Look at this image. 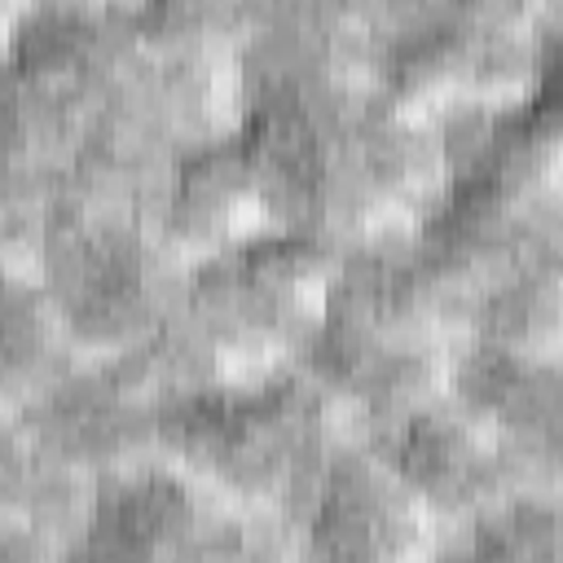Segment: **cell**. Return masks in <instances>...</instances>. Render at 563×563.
Returning a JSON list of instances; mask_svg holds the SVG:
<instances>
[{
  "label": "cell",
  "instance_id": "16",
  "mask_svg": "<svg viewBox=\"0 0 563 563\" xmlns=\"http://www.w3.org/2000/svg\"><path fill=\"white\" fill-rule=\"evenodd\" d=\"M528 106L563 136V4H541L537 75L528 88Z\"/></svg>",
  "mask_w": 563,
  "mask_h": 563
},
{
  "label": "cell",
  "instance_id": "1",
  "mask_svg": "<svg viewBox=\"0 0 563 563\" xmlns=\"http://www.w3.org/2000/svg\"><path fill=\"white\" fill-rule=\"evenodd\" d=\"M246 141L286 229L334 246L418 224L449 189L435 119L369 75L273 88L246 101Z\"/></svg>",
  "mask_w": 563,
  "mask_h": 563
},
{
  "label": "cell",
  "instance_id": "17",
  "mask_svg": "<svg viewBox=\"0 0 563 563\" xmlns=\"http://www.w3.org/2000/svg\"><path fill=\"white\" fill-rule=\"evenodd\" d=\"M0 563H66V545L40 537L26 523L0 519Z\"/></svg>",
  "mask_w": 563,
  "mask_h": 563
},
{
  "label": "cell",
  "instance_id": "3",
  "mask_svg": "<svg viewBox=\"0 0 563 563\" xmlns=\"http://www.w3.org/2000/svg\"><path fill=\"white\" fill-rule=\"evenodd\" d=\"M84 356H110L158 334L185 303L189 264L154 216L57 194L31 268Z\"/></svg>",
  "mask_w": 563,
  "mask_h": 563
},
{
  "label": "cell",
  "instance_id": "13",
  "mask_svg": "<svg viewBox=\"0 0 563 563\" xmlns=\"http://www.w3.org/2000/svg\"><path fill=\"white\" fill-rule=\"evenodd\" d=\"M97 493V475L48 453L31 440L18 422L4 418V449H0V519L26 523L40 537L70 545L84 528L88 506Z\"/></svg>",
  "mask_w": 563,
  "mask_h": 563
},
{
  "label": "cell",
  "instance_id": "15",
  "mask_svg": "<svg viewBox=\"0 0 563 563\" xmlns=\"http://www.w3.org/2000/svg\"><path fill=\"white\" fill-rule=\"evenodd\" d=\"M79 361L84 352L70 339L66 321L57 317L40 277L22 268H4V369H0L4 413L35 400Z\"/></svg>",
  "mask_w": 563,
  "mask_h": 563
},
{
  "label": "cell",
  "instance_id": "4",
  "mask_svg": "<svg viewBox=\"0 0 563 563\" xmlns=\"http://www.w3.org/2000/svg\"><path fill=\"white\" fill-rule=\"evenodd\" d=\"M541 4H374L369 79L427 119L523 101L537 75Z\"/></svg>",
  "mask_w": 563,
  "mask_h": 563
},
{
  "label": "cell",
  "instance_id": "12",
  "mask_svg": "<svg viewBox=\"0 0 563 563\" xmlns=\"http://www.w3.org/2000/svg\"><path fill=\"white\" fill-rule=\"evenodd\" d=\"M457 343L501 352H563V255L528 251L488 264L449 303Z\"/></svg>",
  "mask_w": 563,
  "mask_h": 563
},
{
  "label": "cell",
  "instance_id": "10",
  "mask_svg": "<svg viewBox=\"0 0 563 563\" xmlns=\"http://www.w3.org/2000/svg\"><path fill=\"white\" fill-rule=\"evenodd\" d=\"M449 391L488 427L523 488L563 493V352L457 343Z\"/></svg>",
  "mask_w": 563,
  "mask_h": 563
},
{
  "label": "cell",
  "instance_id": "9",
  "mask_svg": "<svg viewBox=\"0 0 563 563\" xmlns=\"http://www.w3.org/2000/svg\"><path fill=\"white\" fill-rule=\"evenodd\" d=\"M361 435L409 484L440 528L493 506L510 488H523L488 427L449 387L378 427H365Z\"/></svg>",
  "mask_w": 563,
  "mask_h": 563
},
{
  "label": "cell",
  "instance_id": "6",
  "mask_svg": "<svg viewBox=\"0 0 563 563\" xmlns=\"http://www.w3.org/2000/svg\"><path fill=\"white\" fill-rule=\"evenodd\" d=\"M66 563H295V537L154 453L97 475Z\"/></svg>",
  "mask_w": 563,
  "mask_h": 563
},
{
  "label": "cell",
  "instance_id": "14",
  "mask_svg": "<svg viewBox=\"0 0 563 563\" xmlns=\"http://www.w3.org/2000/svg\"><path fill=\"white\" fill-rule=\"evenodd\" d=\"M427 563H563V493L510 488L440 528Z\"/></svg>",
  "mask_w": 563,
  "mask_h": 563
},
{
  "label": "cell",
  "instance_id": "7",
  "mask_svg": "<svg viewBox=\"0 0 563 563\" xmlns=\"http://www.w3.org/2000/svg\"><path fill=\"white\" fill-rule=\"evenodd\" d=\"M457 339L435 325H396L325 303L295 356L352 431L378 427L449 387Z\"/></svg>",
  "mask_w": 563,
  "mask_h": 563
},
{
  "label": "cell",
  "instance_id": "8",
  "mask_svg": "<svg viewBox=\"0 0 563 563\" xmlns=\"http://www.w3.org/2000/svg\"><path fill=\"white\" fill-rule=\"evenodd\" d=\"M290 537L295 563H427L440 523L374 444L347 431L325 457Z\"/></svg>",
  "mask_w": 563,
  "mask_h": 563
},
{
  "label": "cell",
  "instance_id": "5",
  "mask_svg": "<svg viewBox=\"0 0 563 563\" xmlns=\"http://www.w3.org/2000/svg\"><path fill=\"white\" fill-rule=\"evenodd\" d=\"M334 242L303 229H273L185 273L180 317L216 361V378L290 365L317 321L339 268Z\"/></svg>",
  "mask_w": 563,
  "mask_h": 563
},
{
  "label": "cell",
  "instance_id": "2",
  "mask_svg": "<svg viewBox=\"0 0 563 563\" xmlns=\"http://www.w3.org/2000/svg\"><path fill=\"white\" fill-rule=\"evenodd\" d=\"M352 427L299 361L216 378L163 409V453L220 497L295 528L325 457Z\"/></svg>",
  "mask_w": 563,
  "mask_h": 563
},
{
  "label": "cell",
  "instance_id": "11",
  "mask_svg": "<svg viewBox=\"0 0 563 563\" xmlns=\"http://www.w3.org/2000/svg\"><path fill=\"white\" fill-rule=\"evenodd\" d=\"M154 224L185 264L286 229L246 128L194 141L176 154L154 207Z\"/></svg>",
  "mask_w": 563,
  "mask_h": 563
}]
</instances>
